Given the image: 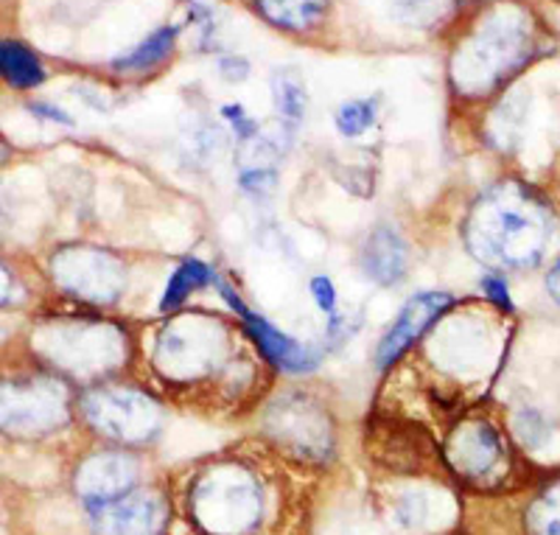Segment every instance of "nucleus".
Instances as JSON below:
<instances>
[{"label":"nucleus","instance_id":"1","mask_svg":"<svg viewBox=\"0 0 560 535\" xmlns=\"http://www.w3.org/2000/svg\"><path fill=\"white\" fill-rule=\"evenodd\" d=\"M552 224L541 202L508 183L485 194L465 222V242L490 267L524 269L541 258Z\"/></svg>","mask_w":560,"mask_h":535},{"label":"nucleus","instance_id":"2","mask_svg":"<svg viewBox=\"0 0 560 535\" xmlns=\"http://www.w3.org/2000/svg\"><path fill=\"white\" fill-rule=\"evenodd\" d=\"M533 51V28L522 9L504 7L485 18L452 59L454 88L465 96H488L508 82Z\"/></svg>","mask_w":560,"mask_h":535},{"label":"nucleus","instance_id":"3","mask_svg":"<svg viewBox=\"0 0 560 535\" xmlns=\"http://www.w3.org/2000/svg\"><path fill=\"white\" fill-rule=\"evenodd\" d=\"M258 479L238 465H217L197 479L191 513L208 535H247L261 522Z\"/></svg>","mask_w":560,"mask_h":535},{"label":"nucleus","instance_id":"4","mask_svg":"<svg viewBox=\"0 0 560 535\" xmlns=\"http://www.w3.org/2000/svg\"><path fill=\"white\" fill-rule=\"evenodd\" d=\"M224 337L217 323L202 317L177 319L172 328L163 332L158 345V364L166 376L174 379H199L217 368L222 357Z\"/></svg>","mask_w":560,"mask_h":535},{"label":"nucleus","instance_id":"5","mask_svg":"<svg viewBox=\"0 0 560 535\" xmlns=\"http://www.w3.org/2000/svg\"><path fill=\"white\" fill-rule=\"evenodd\" d=\"M54 278L62 289L90 303H113L124 289V264L96 247H65L54 255Z\"/></svg>","mask_w":560,"mask_h":535},{"label":"nucleus","instance_id":"6","mask_svg":"<svg viewBox=\"0 0 560 535\" xmlns=\"http://www.w3.org/2000/svg\"><path fill=\"white\" fill-rule=\"evenodd\" d=\"M267 429L275 434L280 446L298 457L323 460L331 454L334 434L328 415L303 395H289L272 404L267 415Z\"/></svg>","mask_w":560,"mask_h":535},{"label":"nucleus","instance_id":"7","mask_svg":"<svg viewBox=\"0 0 560 535\" xmlns=\"http://www.w3.org/2000/svg\"><path fill=\"white\" fill-rule=\"evenodd\" d=\"M84 415L98 432L124 443L152 438L160 423V412L152 398L132 389H98L88 395Z\"/></svg>","mask_w":560,"mask_h":535},{"label":"nucleus","instance_id":"8","mask_svg":"<svg viewBox=\"0 0 560 535\" xmlns=\"http://www.w3.org/2000/svg\"><path fill=\"white\" fill-rule=\"evenodd\" d=\"M368 452L389 472L423 474L440 463V449L427 429L401 421H376L368 432Z\"/></svg>","mask_w":560,"mask_h":535},{"label":"nucleus","instance_id":"9","mask_svg":"<svg viewBox=\"0 0 560 535\" xmlns=\"http://www.w3.org/2000/svg\"><path fill=\"white\" fill-rule=\"evenodd\" d=\"M65 421V395L54 384H7L3 387V423L20 432H43Z\"/></svg>","mask_w":560,"mask_h":535},{"label":"nucleus","instance_id":"10","mask_svg":"<svg viewBox=\"0 0 560 535\" xmlns=\"http://www.w3.org/2000/svg\"><path fill=\"white\" fill-rule=\"evenodd\" d=\"M443 457L463 479L482 482L485 477L497 474V468H502L504 446L488 423L471 421L454 429Z\"/></svg>","mask_w":560,"mask_h":535},{"label":"nucleus","instance_id":"11","mask_svg":"<svg viewBox=\"0 0 560 535\" xmlns=\"http://www.w3.org/2000/svg\"><path fill=\"white\" fill-rule=\"evenodd\" d=\"M452 303H454L452 294L446 292L415 294L407 306L401 309V314H398V319L393 323V328H389V332L384 334L382 342H378V351H376L378 368H387V364H393L395 359L401 357L409 345H412L420 334L427 332L429 325H432L440 314L446 312Z\"/></svg>","mask_w":560,"mask_h":535},{"label":"nucleus","instance_id":"12","mask_svg":"<svg viewBox=\"0 0 560 535\" xmlns=\"http://www.w3.org/2000/svg\"><path fill=\"white\" fill-rule=\"evenodd\" d=\"M138 468L127 454H96L79 468L77 491L90 508H104L132 491Z\"/></svg>","mask_w":560,"mask_h":535},{"label":"nucleus","instance_id":"13","mask_svg":"<svg viewBox=\"0 0 560 535\" xmlns=\"http://www.w3.org/2000/svg\"><path fill=\"white\" fill-rule=\"evenodd\" d=\"M163 524V504L152 493H127L96 508L98 535H160Z\"/></svg>","mask_w":560,"mask_h":535},{"label":"nucleus","instance_id":"14","mask_svg":"<svg viewBox=\"0 0 560 535\" xmlns=\"http://www.w3.org/2000/svg\"><path fill=\"white\" fill-rule=\"evenodd\" d=\"M222 294L230 303V309H236V312L242 314L244 323H247L249 332H253V337L258 339V345L264 348V353H267L278 368L289 370V373H303V370H312L314 364L319 362L317 351H312V348H306V345L294 342V339H289L287 334H280L278 328H272L267 319H261L258 314L249 312V309L244 306L242 300L230 292L228 287H222Z\"/></svg>","mask_w":560,"mask_h":535},{"label":"nucleus","instance_id":"15","mask_svg":"<svg viewBox=\"0 0 560 535\" xmlns=\"http://www.w3.org/2000/svg\"><path fill=\"white\" fill-rule=\"evenodd\" d=\"M362 269L370 281L393 287L407 272V244L389 228L373 230L362 249Z\"/></svg>","mask_w":560,"mask_h":535},{"label":"nucleus","instance_id":"16","mask_svg":"<svg viewBox=\"0 0 560 535\" xmlns=\"http://www.w3.org/2000/svg\"><path fill=\"white\" fill-rule=\"evenodd\" d=\"M264 18L289 32H306L317 26L325 12V0H258Z\"/></svg>","mask_w":560,"mask_h":535},{"label":"nucleus","instance_id":"17","mask_svg":"<svg viewBox=\"0 0 560 535\" xmlns=\"http://www.w3.org/2000/svg\"><path fill=\"white\" fill-rule=\"evenodd\" d=\"M272 98H275V109L280 113L283 121H303L306 118L308 109V93H306V82L300 77L294 68H283L272 77Z\"/></svg>","mask_w":560,"mask_h":535},{"label":"nucleus","instance_id":"18","mask_svg":"<svg viewBox=\"0 0 560 535\" xmlns=\"http://www.w3.org/2000/svg\"><path fill=\"white\" fill-rule=\"evenodd\" d=\"M0 68H3L7 82L20 90L34 88V84H39L45 79L39 59L28 51L26 45L12 43V39L0 45Z\"/></svg>","mask_w":560,"mask_h":535},{"label":"nucleus","instance_id":"19","mask_svg":"<svg viewBox=\"0 0 560 535\" xmlns=\"http://www.w3.org/2000/svg\"><path fill=\"white\" fill-rule=\"evenodd\" d=\"M454 0H389V12L398 23L412 28H432L446 20Z\"/></svg>","mask_w":560,"mask_h":535},{"label":"nucleus","instance_id":"20","mask_svg":"<svg viewBox=\"0 0 560 535\" xmlns=\"http://www.w3.org/2000/svg\"><path fill=\"white\" fill-rule=\"evenodd\" d=\"M205 283H213V272L199 261H185L183 267L172 275L166 294H163V300H160V312H174V309H177L179 303L194 292V289L205 287Z\"/></svg>","mask_w":560,"mask_h":535},{"label":"nucleus","instance_id":"21","mask_svg":"<svg viewBox=\"0 0 560 535\" xmlns=\"http://www.w3.org/2000/svg\"><path fill=\"white\" fill-rule=\"evenodd\" d=\"M174 37H177V28H160V32L152 34L147 43H140L132 54L118 59V62H115V71H147V68L158 65L160 59L172 51Z\"/></svg>","mask_w":560,"mask_h":535},{"label":"nucleus","instance_id":"22","mask_svg":"<svg viewBox=\"0 0 560 535\" xmlns=\"http://www.w3.org/2000/svg\"><path fill=\"white\" fill-rule=\"evenodd\" d=\"M527 527L533 535H560V482L535 499L527 513Z\"/></svg>","mask_w":560,"mask_h":535},{"label":"nucleus","instance_id":"23","mask_svg":"<svg viewBox=\"0 0 560 535\" xmlns=\"http://www.w3.org/2000/svg\"><path fill=\"white\" fill-rule=\"evenodd\" d=\"M373 121H376V107L370 102H348L337 113V127L345 138H359L364 129L373 127Z\"/></svg>","mask_w":560,"mask_h":535},{"label":"nucleus","instance_id":"24","mask_svg":"<svg viewBox=\"0 0 560 535\" xmlns=\"http://www.w3.org/2000/svg\"><path fill=\"white\" fill-rule=\"evenodd\" d=\"M312 294L328 317H337V292H334V283L328 278H314Z\"/></svg>","mask_w":560,"mask_h":535},{"label":"nucleus","instance_id":"25","mask_svg":"<svg viewBox=\"0 0 560 535\" xmlns=\"http://www.w3.org/2000/svg\"><path fill=\"white\" fill-rule=\"evenodd\" d=\"M242 185L247 191L267 194L275 188V172L272 168H249V172L242 174Z\"/></svg>","mask_w":560,"mask_h":535},{"label":"nucleus","instance_id":"26","mask_svg":"<svg viewBox=\"0 0 560 535\" xmlns=\"http://www.w3.org/2000/svg\"><path fill=\"white\" fill-rule=\"evenodd\" d=\"M482 287L488 289V294L497 300L499 306L513 309V303H510V294H508V283H504L502 278H497V275H488V278H482Z\"/></svg>","mask_w":560,"mask_h":535},{"label":"nucleus","instance_id":"27","mask_svg":"<svg viewBox=\"0 0 560 535\" xmlns=\"http://www.w3.org/2000/svg\"><path fill=\"white\" fill-rule=\"evenodd\" d=\"M219 73H222L224 79H230V82H242V79L249 73V68H247V62H244V59L228 57V59H222V62H219Z\"/></svg>","mask_w":560,"mask_h":535},{"label":"nucleus","instance_id":"28","mask_svg":"<svg viewBox=\"0 0 560 535\" xmlns=\"http://www.w3.org/2000/svg\"><path fill=\"white\" fill-rule=\"evenodd\" d=\"M34 113H43L45 118H51V121H59V124H70L68 115H62V109H54V107H45V104H32Z\"/></svg>","mask_w":560,"mask_h":535},{"label":"nucleus","instance_id":"29","mask_svg":"<svg viewBox=\"0 0 560 535\" xmlns=\"http://www.w3.org/2000/svg\"><path fill=\"white\" fill-rule=\"evenodd\" d=\"M547 289H549V292H552V298L558 300V303H560V261L555 264L552 272H549V278H547Z\"/></svg>","mask_w":560,"mask_h":535}]
</instances>
